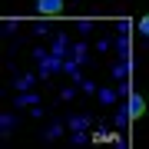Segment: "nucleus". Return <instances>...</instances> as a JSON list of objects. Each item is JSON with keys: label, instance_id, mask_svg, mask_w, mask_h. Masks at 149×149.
<instances>
[{"label": "nucleus", "instance_id": "obj_1", "mask_svg": "<svg viewBox=\"0 0 149 149\" xmlns=\"http://www.w3.org/2000/svg\"><path fill=\"white\" fill-rule=\"evenodd\" d=\"M37 10L43 17H60L63 13V0H37Z\"/></svg>", "mask_w": 149, "mask_h": 149}, {"label": "nucleus", "instance_id": "obj_2", "mask_svg": "<svg viewBox=\"0 0 149 149\" xmlns=\"http://www.w3.org/2000/svg\"><path fill=\"white\" fill-rule=\"evenodd\" d=\"M146 113V103H143V96H129V116L133 119H139Z\"/></svg>", "mask_w": 149, "mask_h": 149}, {"label": "nucleus", "instance_id": "obj_3", "mask_svg": "<svg viewBox=\"0 0 149 149\" xmlns=\"http://www.w3.org/2000/svg\"><path fill=\"white\" fill-rule=\"evenodd\" d=\"M139 30H143L146 37H149V17H143V20H139Z\"/></svg>", "mask_w": 149, "mask_h": 149}]
</instances>
